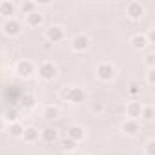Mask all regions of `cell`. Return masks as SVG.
Instances as JSON below:
<instances>
[{
    "mask_svg": "<svg viewBox=\"0 0 155 155\" xmlns=\"http://www.w3.org/2000/svg\"><path fill=\"white\" fill-rule=\"evenodd\" d=\"M38 137H40V133H38V130H37L35 126H26L20 139H22L24 142H28V144H33V142L38 140Z\"/></svg>",
    "mask_w": 155,
    "mask_h": 155,
    "instance_id": "12",
    "label": "cell"
},
{
    "mask_svg": "<svg viewBox=\"0 0 155 155\" xmlns=\"http://www.w3.org/2000/svg\"><path fill=\"white\" fill-rule=\"evenodd\" d=\"M35 71H37L35 64H33L31 60H28V58H22V60H18V62L15 64V73H17L18 77H22V79L31 77Z\"/></svg>",
    "mask_w": 155,
    "mask_h": 155,
    "instance_id": "4",
    "label": "cell"
},
{
    "mask_svg": "<svg viewBox=\"0 0 155 155\" xmlns=\"http://www.w3.org/2000/svg\"><path fill=\"white\" fill-rule=\"evenodd\" d=\"M120 130H122V133L124 135H137L139 131H140V124H139V120H133V119H126L122 124H120Z\"/></svg>",
    "mask_w": 155,
    "mask_h": 155,
    "instance_id": "10",
    "label": "cell"
},
{
    "mask_svg": "<svg viewBox=\"0 0 155 155\" xmlns=\"http://www.w3.org/2000/svg\"><path fill=\"white\" fill-rule=\"evenodd\" d=\"M38 8H37V4L35 2H31V0H24V2L20 4V11H22V15H31V13H35Z\"/></svg>",
    "mask_w": 155,
    "mask_h": 155,
    "instance_id": "19",
    "label": "cell"
},
{
    "mask_svg": "<svg viewBox=\"0 0 155 155\" xmlns=\"http://www.w3.org/2000/svg\"><path fill=\"white\" fill-rule=\"evenodd\" d=\"M91 110H93V111H102L104 106H102L101 102H97V104H91Z\"/></svg>",
    "mask_w": 155,
    "mask_h": 155,
    "instance_id": "29",
    "label": "cell"
},
{
    "mask_svg": "<svg viewBox=\"0 0 155 155\" xmlns=\"http://www.w3.org/2000/svg\"><path fill=\"white\" fill-rule=\"evenodd\" d=\"M37 4V8L38 6H51V0H38V2H35Z\"/></svg>",
    "mask_w": 155,
    "mask_h": 155,
    "instance_id": "30",
    "label": "cell"
},
{
    "mask_svg": "<svg viewBox=\"0 0 155 155\" xmlns=\"http://www.w3.org/2000/svg\"><path fill=\"white\" fill-rule=\"evenodd\" d=\"M6 119L11 120V122H17V113H15V111H8V113H6Z\"/></svg>",
    "mask_w": 155,
    "mask_h": 155,
    "instance_id": "28",
    "label": "cell"
},
{
    "mask_svg": "<svg viewBox=\"0 0 155 155\" xmlns=\"http://www.w3.org/2000/svg\"><path fill=\"white\" fill-rule=\"evenodd\" d=\"M130 44H131V48L137 49V51H142V49H146V48L150 46L148 40H146V35H140V33L133 35V37L130 38Z\"/></svg>",
    "mask_w": 155,
    "mask_h": 155,
    "instance_id": "13",
    "label": "cell"
},
{
    "mask_svg": "<svg viewBox=\"0 0 155 155\" xmlns=\"http://www.w3.org/2000/svg\"><path fill=\"white\" fill-rule=\"evenodd\" d=\"M128 93H130L131 97H135V95H139V93H140V88H139L137 84H131V86H130V90H128Z\"/></svg>",
    "mask_w": 155,
    "mask_h": 155,
    "instance_id": "26",
    "label": "cell"
},
{
    "mask_svg": "<svg viewBox=\"0 0 155 155\" xmlns=\"http://www.w3.org/2000/svg\"><path fill=\"white\" fill-rule=\"evenodd\" d=\"M60 97H62L64 101L71 102V104H82V102L88 101V93H86L82 88H79V86L64 88V90L60 91Z\"/></svg>",
    "mask_w": 155,
    "mask_h": 155,
    "instance_id": "1",
    "label": "cell"
},
{
    "mask_svg": "<svg viewBox=\"0 0 155 155\" xmlns=\"http://www.w3.org/2000/svg\"><path fill=\"white\" fill-rule=\"evenodd\" d=\"M42 115H44V119H46V120H57V119H58V115H60V110H58L57 106H46Z\"/></svg>",
    "mask_w": 155,
    "mask_h": 155,
    "instance_id": "17",
    "label": "cell"
},
{
    "mask_svg": "<svg viewBox=\"0 0 155 155\" xmlns=\"http://www.w3.org/2000/svg\"><path fill=\"white\" fill-rule=\"evenodd\" d=\"M35 102H37V101H35V97H33V95H26V97H24V101H22V104H24L26 108H33V106H35Z\"/></svg>",
    "mask_w": 155,
    "mask_h": 155,
    "instance_id": "25",
    "label": "cell"
},
{
    "mask_svg": "<svg viewBox=\"0 0 155 155\" xmlns=\"http://www.w3.org/2000/svg\"><path fill=\"white\" fill-rule=\"evenodd\" d=\"M2 29H4V33L8 35V37H18L20 33H22V29H24V26H22V22L20 20H17V18H8L6 22H4V26H2Z\"/></svg>",
    "mask_w": 155,
    "mask_h": 155,
    "instance_id": "7",
    "label": "cell"
},
{
    "mask_svg": "<svg viewBox=\"0 0 155 155\" xmlns=\"http://www.w3.org/2000/svg\"><path fill=\"white\" fill-rule=\"evenodd\" d=\"M60 148H62V151L71 153V151H75V150H77V142L66 137V139H62V140H60Z\"/></svg>",
    "mask_w": 155,
    "mask_h": 155,
    "instance_id": "20",
    "label": "cell"
},
{
    "mask_svg": "<svg viewBox=\"0 0 155 155\" xmlns=\"http://www.w3.org/2000/svg\"><path fill=\"white\" fill-rule=\"evenodd\" d=\"M146 40H148V44H151V42L155 40V29H150V31H148V37H146Z\"/></svg>",
    "mask_w": 155,
    "mask_h": 155,
    "instance_id": "27",
    "label": "cell"
},
{
    "mask_svg": "<svg viewBox=\"0 0 155 155\" xmlns=\"http://www.w3.org/2000/svg\"><path fill=\"white\" fill-rule=\"evenodd\" d=\"M90 44H91V40H90V37L84 35V33H79V35H75V37L71 38V49H73L75 53L86 51V49L90 48Z\"/></svg>",
    "mask_w": 155,
    "mask_h": 155,
    "instance_id": "6",
    "label": "cell"
},
{
    "mask_svg": "<svg viewBox=\"0 0 155 155\" xmlns=\"http://www.w3.org/2000/svg\"><path fill=\"white\" fill-rule=\"evenodd\" d=\"M26 24H28L29 28H40V26L44 24V15L37 9L35 13H31V15L26 17Z\"/></svg>",
    "mask_w": 155,
    "mask_h": 155,
    "instance_id": "14",
    "label": "cell"
},
{
    "mask_svg": "<svg viewBox=\"0 0 155 155\" xmlns=\"http://www.w3.org/2000/svg\"><path fill=\"white\" fill-rule=\"evenodd\" d=\"M126 15L131 20H140L144 17V6L140 2H130L126 6Z\"/></svg>",
    "mask_w": 155,
    "mask_h": 155,
    "instance_id": "8",
    "label": "cell"
},
{
    "mask_svg": "<svg viewBox=\"0 0 155 155\" xmlns=\"http://www.w3.org/2000/svg\"><path fill=\"white\" fill-rule=\"evenodd\" d=\"M37 73H38V77H40V81H44V82H51V81H55V79H57V75H58V68H57V64H55V62L46 60V62H42V64L37 68Z\"/></svg>",
    "mask_w": 155,
    "mask_h": 155,
    "instance_id": "2",
    "label": "cell"
},
{
    "mask_svg": "<svg viewBox=\"0 0 155 155\" xmlns=\"http://www.w3.org/2000/svg\"><path fill=\"white\" fill-rule=\"evenodd\" d=\"M146 82H148L150 86H153V84H155V68L146 71Z\"/></svg>",
    "mask_w": 155,
    "mask_h": 155,
    "instance_id": "24",
    "label": "cell"
},
{
    "mask_svg": "<svg viewBox=\"0 0 155 155\" xmlns=\"http://www.w3.org/2000/svg\"><path fill=\"white\" fill-rule=\"evenodd\" d=\"M66 37V29L58 24H53L46 29V40L51 42V44H57V42H62Z\"/></svg>",
    "mask_w": 155,
    "mask_h": 155,
    "instance_id": "5",
    "label": "cell"
},
{
    "mask_svg": "<svg viewBox=\"0 0 155 155\" xmlns=\"http://www.w3.org/2000/svg\"><path fill=\"white\" fill-rule=\"evenodd\" d=\"M144 153H146V155H155V140H153V139H150V140L146 142Z\"/></svg>",
    "mask_w": 155,
    "mask_h": 155,
    "instance_id": "23",
    "label": "cell"
},
{
    "mask_svg": "<svg viewBox=\"0 0 155 155\" xmlns=\"http://www.w3.org/2000/svg\"><path fill=\"white\" fill-rule=\"evenodd\" d=\"M40 137H42V140H44V142L51 144V142H55V140H57L58 133H57V130H55V128L48 126V128H44V130L40 131Z\"/></svg>",
    "mask_w": 155,
    "mask_h": 155,
    "instance_id": "15",
    "label": "cell"
},
{
    "mask_svg": "<svg viewBox=\"0 0 155 155\" xmlns=\"http://www.w3.org/2000/svg\"><path fill=\"white\" fill-rule=\"evenodd\" d=\"M2 130H6V120L0 117V131H2Z\"/></svg>",
    "mask_w": 155,
    "mask_h": 155,
    "instance_id": "31",
    "label": "cell"
},
{
    "mask_svg": "<svg viewBox=\"0 0 155 155\" xmlns=\"http://www.w3.org/2000/svg\"><path fill=\"white\" fill-rule=\"evenodd\" d=\"M0 4H2V0H0Z\"/></svg>",
    "mask_w": 155,
    "mask_h": 155,
    "instance_id": "32",
    "label": "cell"
},
{
    "mask_svg": "<svg viewBox=\"0 0 155 155\" xmlns=\"http://www.w3.org/2000/svg\"><path fill=\"white\" fill-rule=\"evenodd\" d=\"M144 64H146L148 69H153V68H155V55H153V53H146V57H144Z\"/></svg>",
    "mask_w": 155,
    "mask_h": 155,
    "instance_id": "22",
    "label": "cell"
},
{
    "mask_svg": "<svg viewBox=\"0 0 155 155\" xmlns=\"http://www.w3.org/2000/svg\"><path fill=\"white\" fill-rule=\"evenodd\" d=\"M153 117H155V110H153V106H142L140 119H144V120H153Z\"/></svg>",
    "mask_w": 155,
    "mask_h": 155,
    "instance_id": "21",
    "label": "cell"
},
{
    "mask_svg": "<svg viewBox=\"0 0 155 155\" xmlns=\"http://www.w3.org/2000/svg\"><path fill=\"white\" fill-rule=\"evenodd\" d=\"M140 111H142V104H140L139 101H130V102L126 104V115H128L130 119H133V120H139V117H140Z\"/></svg>",
    "mask_w": 155,
    "mask_h": 155,
    "instance_id": "11",
    "label": "cell"
},
{
    "mask_svg": "<svg viewBox=\"0 0 155 155\" xmlns=\"http://www.w3.org/2000/svg\"><path fill=\"white\" fill-rule=\"evenodd\" d=\"M68 139H71V140H75L77 144H79V142H82L86 139V130L81 124H71L68 128Z\"/></svg>",
    "mask_w": 155,
    "mask_h": 155,
    "instance_id": "9",
    "label": "cell"
},
{
    "mask_svg": "<svg viewBox=\"0 0 155 155\" xmlns=\"http://www.w3.org/2000/svg\"><path fill=\"white\" fill-rule=\"evenodd\" d=\"M95 75H97V79L102 81V82H110L115 79V75H117V68L111 64V62H101L95 69Z\"/></svg>",
    "mask_w": 155,
    "mask_h": 155,
    "instance_id": "3",
    "label": "cell"
},
{
    "mask_svg": "<svg viewBox=\"0 0 155 155\" xmlns=\"http://www.w3.org/2000/svg\"><path fill=\"white\" fill-rule=\"evenodd\" d=\"M8 131H9V135L11 137H17V139H20L22 137V133H24V126L17 120V122H11L9 126H8Z\"/></svg>",
    "mask_w": 155,
    "mask_h": 155,
    "instance_id": "18",
    "label": "cell"
},
{
    "mask_svg": "<svg viewBox=\"0 0 155 155\" xmlns=\"http://www.w3.org/2000/svg\"><path fill=\"white\" fill-rule=\"evenodd\" d=\"M0 15L6 17V18H11V15H15V4L9 2V0H2V4H0Z\"/></svg>",
    "mask_w": 155,
    "mask_h": 155,
    "instance_id": "16",
    "label": "cell"
}]
</instances>
